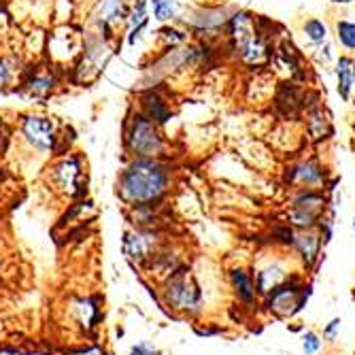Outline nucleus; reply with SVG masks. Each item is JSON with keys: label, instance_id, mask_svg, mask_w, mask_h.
I'll use <instances>...</instances> for the list:
<instances>
[{"label": "nucleus", "instance_id": "1", "mask_svg": "<svg viewBox=\"0 0 355 355\" xmlns=\"http://www.w3.org/2000/svg\"><path fill=\"white\" fill-rule=\"evenodd\" d=\"M173 185V171L166 159L132 157L117 179V196L125 207L162 205Z\"/></svg>", "mask_w": 355, "mask_h": 355}, {"label": "nucleus", "instance_id": "2", "mask_svg": "<svg viewBox=\"0 0 355 355\" xmlns=\"http://www.w3.org/2000/svg\"><path fill=\"white\" fill-rule=\"evenodd\" d=\"M168 139L162 128L149 119L141 109H132L123 123V149L130 157H155L166 159Z\"/></svg>", "mask_w": 355, "mask_h": 355}, {"label": "nucleus", "instance_id": "3", "mask_svg": "<svg viewBox=\"0 0 355 355\" xmlns=\"http://www.w3.org/2000/svg\"><path fill=\"white\" fill-rule=\"evenodd\" d=\"M328 209L330 193L324 187H298L289 198L287 223L294 230H317Z\"/></svg>", "mask_w": 355, "mask_h": 355}, {"label": "nucleus", "instance_id": "4", "mask_svg": "<svg viewBox=\"0 0 355 355\" xmlns=\"http://www.w3.org/2000/svg\"><path fill=\"white\" fill-rule=\"evenodd\" d=\"M162 300L171 311L183 315H198L202 311V289L187 264H181L162 281Z\"/></svg>", "mask_w": 355, "mask_h": 355}, {"label": "nucleus", "instance_id": "5", "mask_svg": "<svg viewBox=\"0 0 355 355\" xmlns=\"http://www.w3.org/2000/svg\"><path fill=\"white\" fill-rule=\"evenodd\" d=\"M313 296V283L306 281L302 272H294L268 296H264V306L279 319H292L302 313Z\"/></svg>", "mask_w": 355, "mask_h": 355}, {"label": "nucleus", "instance_id": "6", "mask_svg": "<svg viewBox=\"0 0 355 355\" xmlns=\"http://www.w3.org/2000/svg\"><path fill=\"white\" fill-rule=\"evenodd\" d=\"M230 13L232 9L228 5H205L185 11L179 17V24L187 28L193 39L219 43L223 39V30L230 19Z\"/></svg>", "mask_w": 355, "mask_h": 355}, {"label": "nucleus", "instance_id": "7", "mask_svg": "<svg viewBox=\"0 0 355 355\" xmlns=\"http://www.w3.org/2000/svg\"><path fill=\"white\" fill-rule=\"evenodd\" d=\"M111 55H113V43L107 41L105 37H101L98 32L83 37L81 55H79V60L75 62V67H73L75 81H79V83L96 81V79H98V75L105 71Z\"/></svg>", "mask_w": 355, "mask_h": 355}, {"label": "nucleus", "instance_id": "8", "mask_svg": "<svg viewBox=\"0 0 355 355\" xmlns=\"http://www.w3.org/2000/svg\"><path fill=\"white\" fill-rule=\"evenodd\" d=\"M306 92H309V85L296 83L292 79L279 81L270 96L275 117L285 123H298L306 109Z\"/></svg>", "mask_w": 355, "mask_h": 355}, {"label": "nucleus", "instance_id": "9", "mask_svg": "<svg viewBox=\"0 0 355 355\" xmlns=\"http://www.w3.org/2000/svg\"><path fill=\"white\" fill-rule=\"evenodd\" d=\"M49 179H51L53 187L60 193H64V196H69V198L81 196L85 189V183H87L83 157L79 153L67 151L62 157H58L53 166L49 168Z\"/></svg>", "mask_w": 355, "mask_h": 355}, {"label": "nucleus", "instance_id": "10", "mask_svg": "<svg viewBox=\"0 0 355 355\" xmlns=\"http://www.w3.org/2000/svg\"><path fill=\"white\" fill-rule=\"evenodd\" d=\"M19 135L21 139L39 153L58 151L60 132L51 117L41 113H26L19 117Z\"/></svg>", "mask_w": 355, "mask_h": 355}, {"label": "nucleus", "instance_id": "11", "mask_svg": "<svg viewBox=\"0 0 355 355\" xmlns=\"http://www.w3.org/2000/svg\"><path fill=\"white\" fill-rule=\"evenodd\" d=\"M328 179H330L328 166L315 155L294 159L281 173V183L292 191L298 187H324Z\"/></svg>", "mask_w": 355, "mask_h": 355}, {"label": "nucleus", "instance_id": "12", "mask_svg": "<svg viewBox=\"0 0 355 355\" xmlns=\"http://www.w3.org/2000/svg\"><path fill=\"white\" fill-rule=\"evenodd\" d=\"M304 137L313 143V145H321L334 137V125H332V117L324 105V98H321L319 89H311L306 92V109H304Z\"/></svg>", "mask_w": 355, "mask_h": 355}, {"label": "nucleus", "instance_id": "13", "mask_svg": "<svg viewBox=\"0 0 355 355\" xmlns=\"http://www.w3.org/2000/svg\"><path fill=\"white\" fill-rule=\"evenodd\" d=\"M272 67L283 69L287 73L285 79H292L296 83L309 85L311 81V69L306 67V60L302 51L294 45V41L281 35L275 41V58H272Z\"/></svg>", "mask_w": 355, "mask_h": 355}, {"label": "nucleus", "instance_id": "14", "mask_svg": "<svg viewBox=\"0 0 355 355\" xmlns=\"http://www.w3.org/2000/svg\"><path fill=\"white\" fill-rule=\"evenodd\" d=\"M162 247H164V239L159 228H137L125 232L123 236V253L128 255V260H132L141 266H145Z\"/></svg>", "mask_w": 355, "mask_h": 355}, {"label": "nucleus", "instance_id": "15", "mask_svg": "<svg viewBox=\"0 0 355 355\" xmlns=\"http://www.w3.org/2000/svg\"><path fill=\"white\" fill-rule=\"evenodd\" d=\"M135 0H98L94 7L92 19L98 28V35L107 41H115V32L119 26L125 24L128 11H130Z\"/></svg>", "mask_w": 355, "mask_h": 355}, {"label": "nucleus", "instance_id": "16", "mask_svg": "<svg viewBox=\"0 0 355 355\" xmlns=\"http://www.w3.org/2000/svg\"><path fill=\"white\" fill-rule=\"evenodd\" d=\"M83 49V37L71 26H60L49 35V58L55 67L77 62Z\"/></svg>", "mask_w": 355, "mask_h": 355}, {"label": "nucleus", "instance_id": "17", "mask_svg": "<svg viewBox=\"0 0 355 355\" xmlns=\"http://www.w3.org/2000/svg\"><path fill=\"white\" fill-rule=\"evenodd\" d=\"M294 272H289V257L283 255H272L266 262H262L257 268H253V281L257 296L264 298L268 296L275 287H279L283 281H287Z\"/></svg>", "mask_w": 355, "mask_h": 355}, {"label": "nucleus", "instance_id": "18", "mask_svg": "<svg viewBox=\"0 0 355 355\" xmlns=\"http://www.w3.org/2000/svg\"><path fill=\"white\" fill-rule=\"evenodd\" d=\"M321 249H324V243H321L317 230H296L294 241L289 245V251L294 253L304 270L317 268V264L321 262Z\"/></svg>", "mask_w": 355, "mask_h": 355}, {"label": "nucleus", "instance_id": "19", "mask_svg": "<svg viewBox=\"0 0 355 355\" xmlns=\"http://www.w3.org/2000/svg\"><path fill=\"white\" fill-rule=\"evenodd\" d=\"M139 109L153 119L159 128L166 125L173 117V109L171 103L164 96V92L159 89V85H149L139 94Z\"/></svg>", "mask_w": 355, "mask_h": 355}, {"label": "nucleus", "instance_id": "20", "mask_svg": "<svg viewBox=\"0 0 355 355\" xmlns=\"http://www.w3.org/2000/svg\"><path fill=\"white\" fill-rule=\"evenodd\" d=\"M21 87L28 96H32V98H47V96L53 94V89L58 87V75L53 69H47V67L32 69L26 73Z\"/></svg>", "mask_w": 355, "mask_h": 355}, {"label": "nucleus", "instance_id": "21", "mask_svg": "<svg viewBox=\"0 0 355 355\" xmlns=\"http://www.w3.org/2000/svg\"><path fill=\"white\" fill-rule=\"evenodd\" d=\"M228 277H230V285L234 289V296H236L239 304L245 309L255 306L260 296H257V289H255L253 272L247 270L245 266H234Z\"/></svg>", "mask_w": 355, "mask_h": 355}, {"label": "nucleus", "instance_id": "22", "mask_svg": "<svg viewBox=\"0 0 355 355\" xmlns=\"http://www.w3.org/2000/svg\"><path fill=\"white\" fill-rule=\"evenodd\" d=\"M147 9H149L147 0H135L130 11H128V19H125V24H128V39H125L128 45H135L141 37V32L147 28V24H149V11Z\"/></svg>", "mask_w": 355, "mask_h": 355}, {"label": "nucleus", "instance_id": "23", "mask_svg": "<svg viewBox=\"0 0 355 355\" xmlns=\"http://www.w3.org/2000/svg\"><path fill=\"white\" fill-rule=\"evenodd\" d=\"M155 41H157L159 51H168V49H177V47H183L185 43H189L191 35L181 24H164L155 32Z\"/></svg>", "mask_w": 355, "mask_h": 355}, {"label": "nucleus", "instance_id": "24", "mask_svg": "<svg viewBox=\"0 0 355 355\" xmlns=\"http://www.w3.org/2000/svg\"><path fill=\"white\" fill-rule=\"evenodd\" d=\"M351 64H353V58L349 55V53H345V55H340V58H336V92H338V96H340V101H345V103H349L351 101V96H353V89H355V85H353V73H351Z\"/></svg>", "mask_w": 355, "mask_h": 355}, {"label": "nucleus", "instance_id": "25", "mask_svg": "<svg viewBox=\"0 0 355 355\" xmlns=\"http://www.w3.org/2000/svg\"><path fill=\"white\" fill-rule=\"evenodd\" d=\"M302 37L306 39L309 45L313 47H319L324 45L328 39H330V30H328V24L321 19V17H306L302 21Z\"/></svg>", "mask_w": 355, "mask_h": 355}, {"label": "nucleus", "instance_id": "26", "mask_svg": "<svg viewBox=\"0 0 355 355\" xmlns=\"http://www.w3.org/2000/svg\"><path fill=\"white\" fill-rule=\"evenodd\" d=\"M153 19L159 24H173L179 19V0H149Z\"/></svg>", "mask_w": 355, "mask_h": 355}, {"label": "nucleus", "instance_id": "27", "mask_svg": "<svg viewBox=\"0 0 355 355\" xmlns=\"http://www.w3.org/2000/svg\"><path fill=\"white\" fill-rule=\"evenodd\" d=\"M334 35L338 45L347 51V53H355V21L340 17L334 24Z\"/></svg>", "mask_w": 355, "mask_h": 355}, {"label": "nucleus", "instance_id": "28", "mask_svg": "<svg viewBox=\"0 0 355 355\" xmlns=\"http://www.w3.org/2000/svg\"><path fill=\"white\" fill-rule=\"evenodd\" d=\"M17 77V67L15 62L7 55H0V89L9 87Z\"/></svg>", "mask_w": 355, "mask_h": 355}, {"label": "nucleus", "instance_id": "29", "mask_svg": "<svg viewBox=\"0 0 355 355\" xmlns=\"http://www.w3.org/2000/svg\"><path fill=\"white\" fill-rule=\"evenodd\" d=\"M324 347V338H321L315 330H306L302 334V353L304 355H317Z\"/></svg>", "mask_w": 355, "mask_h": 355}, {"label": "nucleus", "instance_id": "30", "mask_svg": "<svg viewBox=\"0 0 355 355\" xmlns=\"http://www.w3.org/2000/svg\"><path fill=\"white\" fill-rule=\"evenodd\" d=\"M340 326H343V319L340 317L330 319L328 324L324 326V336H321V338H326L328 343H334L336 336H338V332H340Z\"/></svg>", "mask_w": 355, "mask_h": 355}, {"label": "nucleus", "instance_id": "31", "mask_svg": "<svg viewBox=\"0 0 355 355\" xmlns=\"http://www.w3.org/2000/svg\"><path fill=\"white\" fill-rule=\"evenodd\" d=\"M9 139H11V130H9V125L5 121V117L0 115V153H3L9 145Z\"/></svg>", "mask_w": 355, "mask_h": 355}, {"label": "nucleus", "instance_id": "32", "mask_svg": "<svg viewBox=\"0 0 355 355\" xmlns=\"http://www.w3.org/2000/svg\"><path fill=\"white\" fill-rule=\"evenodd\" d=\"M130 355H162V353H159V351H157L153 345H149V343H139V345L132 347Z\"/></svg>", "mask_w": 355, "mask_h": 355}, {"label": "nucleus", "instance_id": "33", "mask_svg": "<svg viewBox=\"0 0 355 355\" xmlns=\"http://www.w3.org/2000/svg\"><path fill=\"white\" fill-rule=\"evenodd\" d=\"M317 49V58L321 60V62H330L332 58H334V53H332V45H330V41H326L324 45H319V47H315Z\"/></svg>", "mask_w": 355, "mask_h": 355}, {"label": "nucleus", "instance_id": "34", "mask_svg": "<svg viewBox=\"0 0 355 355\" xmlns=\"http://www.w3.org/2000/svg\"><path fill=\"white\" fill-rule=\"evenodd\" d=\"M351 3H353V0H332V5H343V7H347Z\"/></svg>", "mask_w": 355, "mask_h": 355}, {"label": "nucleus", "instance_id": "35", "mask_svg": "<svg viewBox=\"0 0 355 355\" xmlns=\"http://www.w3.org/2000/svg\"><path fill=\"white\" fill-rule=\"evenodd\" d=\"M351 73H353V85H355V60H353V64H351Z\"/></svg>", "mask_w": 355, "mask_h": 355}, {"label": "nucleus", "instance_id": "36", "mask_svg": "<svg viewBox=\"0 0 355 355\" xmlns=\"http://www.w3.org/2000/svg\"><path fill=\"white\" fill-rule=\"evenodd\" d=\"M351 228H353V234H355V215H353V219H351Z\"/></svg>", "mask_w": 355, "mask_h": 355}]
</instances>
